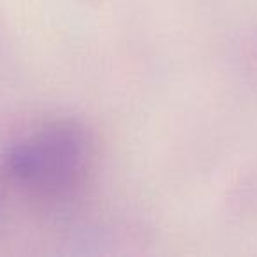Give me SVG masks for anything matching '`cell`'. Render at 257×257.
I'll use <instances>...</instances> for the list:
<instances>
[{
	"mask_svg": "<svg viewBox=\"0 0 257 257\" xmlns=\"http://www.w3.org/2000/svg\"><path fill=\"white\" fill-rule=\"evenodd\" d=\"M92 154V140L85 127L62 120L16 141L4 164L16 182L44 196H60L83 182Z\"/></svg>",
	"mask_w": 257,
	"mask_h": 257,
	"instance_id": "obj_1",
	"label": "cell"
}]
</instances>
